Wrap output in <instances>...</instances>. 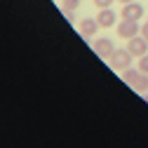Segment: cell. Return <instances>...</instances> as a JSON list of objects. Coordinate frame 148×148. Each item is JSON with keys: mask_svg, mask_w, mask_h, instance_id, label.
I'll list each match as a JSON object with an SVG mask.
<instances>
[{"mask_svg": "<svg viewBox=\"0 0 148 148\" xmlns=\"http://www.w3.org/2000/svg\"><path fill=\"white\" fill-rule=\"evenodd\" d=\"M132 59H134V57H132V54L127 52V47H125V49H115V52H113V57H110L108 61H110V66H113L118 73H122L125 68L132 66Z\"/></svg>", "mask_w": 148, "mask_h": 148, "instance_id": "obj_1", "label": "cell"}, {"mask_svg": "<svg viewBox=\"0 0 148 148\" xmlns=\"http://www.w3.org/2000/svg\"><path fill=\"white\" fill-rule=\"evenodd\" d=\"M115 21H118V16H115V12L110 10V7L99 10V14H97V24H99V28H110V26H115Z\"/></svg>", "mask_w": 148, "mask_h": 148, "instance_id": "obj_5", "label": "cell"}, {"mask_svg": "<svg viewBox=\"0 0 148 148\" xmlns=\"http://www.w3.org/2000/svg\"><path fill=\"white\" fill-rule=\"evenodd\" d=\"M132 89L139 92V94H146V92H148V73H141L139 80H136V85H134Z\"/></svg>", "mask_w": 148, "mask_h": 148, "instance_id": "obj_9", "label": "cell"}, {"mask_svg": "<svg viewBox=\"0 0 148 148\" xmlns=\"http://www.w3.org/2000/svg\"><path fill=\"white\" fill-rule=\"evenodd\" d=\"M141 35H143V38H146V40H148V19H146V24L141 26Z\"/></svg>", "mask_w": 148, "mask_h": 148, "instance_id": "obj_13", "label": "cell"}, {"mask_svg": "<svg viewBox=\"0 0 148 148\" xmlns=\"http://www.w3.org/2000/svg\"><path fill=\"white\" fill-rule=\"evenodd\" d=\"M118 3H122V5H127V3H134V0H118Z\"/></svg>", "mask_w": 148, "mask_h": 148, "instance_id": "obj_14", "label": "cell"}, {"mask_svg": "<svg viewBox=\"0 0 148 148\" xmlns=\"http://www.w3.org/2000/svg\"><path fill=\"white\" fill-rule=\"evenodd\" d=\"M92 47H94L97 57H101V59H110V57H113V52H115V45H113L110 38H99V40L92 42Z\"/></svg>", "mask_w": 148, "mask_h": 148, "instance_id": "obj_3", "label": "cell"}, {"mask_svg": "<svg viewBox=\"0 0 148 148\" xmlns=\"http://www.w3.org/2000/svg\"><path fill=\"white\" fill-rule=\"evenodd\" d=\"M118 28V35L122 40H129V38H134V35H139V24L136 21H129V19H122V24L120 26H115Z\"/></svg>", "mask_w": 148, "mask_h": 148, "instance_id": "obj_4", "label": "cell"}, {"mask_svg": "<svg viewBox=\"0 0 148 148\" xmlns=\"http://www.w3.org/2000/svg\"><path fill=\"white\" fill-rule=\"evenodd\" d=\"M139 71L141 73H148V54H143V57L139 59Z\"/></svg>", "mask_w": 148, "mask_h": 148, "instance_id": "obj_11", "label": "cell"}, {"mask_svg": "<svg viewBox=\"0 0 148 148\" xmlns=\"http://www.w3.org/2000/svg\"><path fill=\"white\" fill-rule=\"evenodd\" d=\"M127 52L132 54V57L141 59L143 54H148V40L143 38V35H134V38L127 40Z\"/></svg>", "mask_w": 148, "mask_h": 148, "instance_id": "obj_2", "label": "cell"}, {"mask_svg": "<svg viewBox=\"0 0 148 148\" xmlns=\"http://www.w3.org/2000/svg\"><path fill=\"white\" fill-rule=\"evenodd\" d=\"M99 31V24H97V19H82L80 21V35L87 40V38H92Z\"/></svg>", "mask_w": 148, "mask_h": 148, "instance_id": "obj_7", "label": "cell"}, {"mask_svg": "<svg viewBox=\"0 0 148 148\" xmlns=\"http://www.w3.org/2000/svg\"><path fill=\"white\" fill-rule=\"evenodd\" d=\"M120 75H122V80H125L129 87H134V85H136V80H139V75H141V71H139V68H125Z\"/></svg>", "mask_w": 148, "mask_h": 148, "instance_id": "obj_8", "label": "cell"}, {"mask_svg": "<svg viewBox=\"0 0 148 148\" xmlns=\"http://www.w3.org/2000/svg\"><path fill=\"white\" fill-rule=\"evenodd\" d=\"M64 12H75L78 7H80V0H64Z\"/></svg>", "mask_w": 148, "mask_h": 148, "instance_id": "obj_10", "label": "cell"}, {"mask_svg": "<svg viewBox=\"0 0 148 148\" xmlns=\"http://www.w3.org/2000/svg\"><path fill=\"white\" fill-rule=\"evenodd\" d=\"M113 3H115V0H94V5H97L99 10H106V7H110Z\"/></svg>", "mask_w": 148, "mask_h": 148, "instance_id": "obj_12", "label": "cell"}, {"mask_svg": "<svg viewBox=\"0 0 148 148\" xmlns=\"http://www.w3.org/2000/svg\"><path fill=\"white\" fill-rule=\"evenodd\" d=\"M143 16V7L139 3H127L122 7V19H129V21H139Z\"/></svg>", "mask_w": 148, "mask_h": 148, "instance_id": "obj_6", "label": "cell"}]
</instances>
